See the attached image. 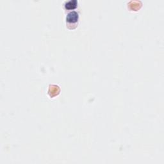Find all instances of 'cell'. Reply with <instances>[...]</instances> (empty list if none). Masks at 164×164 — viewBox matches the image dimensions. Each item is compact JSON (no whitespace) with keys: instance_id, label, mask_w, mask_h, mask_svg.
<instances>
[{"instance_id":"6da1fadb","label":"cell","mask_w":164,"mask_h":164,"mask_svg":"<svg viewBox=\"0 0 164 164\" xmlns=\"http://www.w3.org/2000/svg\"><path fill=\"white\" fill-rule=\"evenodd\" d=\"M78 21V14L76 12H71L69 13L66 17V21L68 23L74 24L77 23Z\"/></svg>"},{"instance_id":"7a4b0ae2","label":"cell","mask_w":164,"mask_h":164,"mask_svg":"<svg viewBox=\"0 0 164 164\" xmlns=\"http://www.w3.org/2000/svg\"><path fill=\"white\" fill-rule=\"evenodd\" d=\"M78 5V1L76 0H70L66 2L65 4V8L68 10H73L76 8Z\"/></svg>"}]
</instances>
